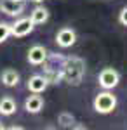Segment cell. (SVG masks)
I'll list each match as a JSON object with an SVG mask.
<instances>
[{
  "mask_svg": "<svg viewBox=\"0 0 127 130\" xmlns=\"http://www.w3.org/2000/svg\"><path fill=\"white\" fill-rule=\"evenodd\" d=\"M24 109L28 111L30 115H39L40 111L44 109V97L40 94H31L26 97L24 101Z\"/></svg>",
  "mask_w": 127,
  "mask_h": 130,
  "instance_id": "9c48e42d",
  "label": "cell"
},
{
  "mask_svg": "<svg viewBox=\"0 0 127 130\" xmlns=\"http://www.w3.org/2000/svg\"><path fill=\"white\" fill-rule=\"evenodd\" d=\"M47 56H49V50L45 49L44 45H33L28 49V56L26 59L31 66H42L45 61H47Z\"/></svg>",
  "mask_w": 127,
  "mask_h": 130,
  "instance_id": "52a82bcc",
  "label": "cell"
},
{
  "mask_svg": "<svg viewBox=\"0 0 127 130\" xmlns=\"http://www.w3.org/2000/svg\"><path fill=\"white\" fill-rule=\"evenodd\" d=\"M98 83L101 89L105 90H113L120 83V73L115 68H103L98 75Z\"/></svg>",
  "mask_w": 127,
  "mask_h": 130,
  "instance_id": "3957f363",
  "label": "cell"
},
{
  "mask_svg": "<svg viewBox=\"0 0 127 130\" xmlns=\"http://www.w3.org/2000/svg\"><path fill=\"white\" fill-rule=\"evenodd\" d=\"M44 66V76L47 78L49 85H58L63 82V76H61V68H54V66H49V64H42Z\"/></svg>",
  "mask_w": 127,
  "mask_h": 130,
  "instance_id": "4fadbf2b",
  "label": "cell"
},
{
  "mask_svg": "<svg viewBox=\"0 0 127 130\" xmlns=\"http://www.w3.org/2000/svg\"><path fill=\"white\" fill-rule=\"evenodd\" d=\"M75 123V116L70 113V111H61L58 116V125L63 128H71Z\"/></svg>",
  "mask_w": 127,
  "mask_h": 130,
  "instance_id": "5bb4252c",
  "label": "cell"
},
{
  "mask_svg": "<svg viewBox=\"0 0 127 130\" xmlns=\"http://www.w3.org/2000/svg\"><path fill=\"white\" fill-rule=\"evenodd\" d=\"M50 18V12L47 7H44V5H35L31 12H30V19L33 21V24L37 26V24H44V23H47Z\"/></svg>",
  "mask_w": 127,
  "mask_h": 130,
  "instance_id": "30bf717a",
  "label": "cell"
},
{
  "mask_svg": "<svg viewBox=\"0 0 127 130\" xmlns=\"http://www.w3.org/2000/svg\"><path fill=\"white\" fill-rule=\"evenodd\" d=\"M18 111V102L10 95H4L0 97V115L2 116H12Z\"/></svg>",
  "mask_w": 127,
  "mask_h": 130,
  "instance_id": "7c38bea8",
  "label": "cell"
},
{
  "mask_svg": "<svg viewBox=\"0 0 127 130\" xmlns=\"http://www.w3.org/2000/svg\"><path fill=\"white\" fill-rule=\"evenodd\" d=\"M92 108L99 115H110L117 108V95L111 90H101L92 101Z\"/></svg>",
  "mask_w": 127,
  "mask_h": 130,
  "instance_id": "7a4b0ae2",
  "label": "cell"
},
{
  "mask_svg": "<svg viewBox=\"0 0 127 130\" xmlns=\"http://www.w3.org/2000/svg\"><path fill=\"white\" fill-rule=\"evenodd\" d=\"M26 10V0H0V12L9 18H19Z\"/></svg>",
  "mask_w": 127,
  "mask_h": 130,
  "instance_id": "277c9868",
  "label": "cell"
},
{
  "mask_svg": "<svg viewBox=\"0 0 127 130\" xmlns=\"http://www.w3.org/2000/svg\"><path fill=\"white\" fill-rule=\"evenodd\" d=\"M26 87H28V90L31 94H44L47 90V87H49V82H47V78L44 75H31L28 78Z\"/></svg>",
  "mask_w": 127,
  "mask_h": 130,
  "instance_id": "ba28073f",
  "label": "cell"
},
{
  "mask_svg": "<svg viewBox=\"0 0 127 130\" xmlns=\"http://www.w3.org/2000/svg\"><path fill=\"white\" fill-rule=\"evenodd\" d=\"M35 30V24L30 18H18L10 24V37H16V38H23V37H28L30 33H33Z\"/></svg>",
  "mask_w": 127,
  "mask_h": 130,
  "instance_id": "5b68a950",
  "label": "cell"
},
{
  "mask_svg": "<svg viewBox=\"0 0 127 130\" xmlns=\"http://www.w3.org/2000/svg\"><path fill=\"white\" fill-rule=\"evenodd\" d=\"M33 2H37V4H40V2H44V0H33Z\"/></svg>",
  "mask_w": 127,
  "mask_h": 130,
  "instance_id": "ac0fdd59",
  "label": "cell"
},
{
  "mask_svg": "<svg viewBox=\"0 0 127 130\" xmlns=\"http://www.w3.org/2000/svg\"><path fill=\"white\" fill-rule=\"evenodd\" d=\"M0 82H2L4 87H9V89L10 87H18L19 85V73L16 70H12V68H5L0 75Z\"/></svg>",
  "mask_w": 127,
  "mask_h": 130,
  "instance_id": "8fae6325",
  "label": "cell"
},
{
  "mask_svg": "<svg viewBox=\"0 0 127 130\" xmlns=\"http://www.w3.org/2000/svg\"><path fill=\"white\" fill-rule=\"evenodd\" d=\"M10 37V23H0V43Z\"/></svg>",
  "mask_w": 127,
  "mask_h": 130,
  "instance_id": "9a60e30c",
  "label": "cell"
},
{
  "mask_svg": "<svg viewBox=\"0 0 127 130\" xmlns=\"http://www.w3.org/2000/svg\"><path fill=\"white\" fill-rule=\"evenodd\" d=\"M56 43H58V47L61 49H68L71 45H75V42H77V31L73 30V28H70V26H65V28H59L58 33H56Z\"/></svg>",
  "mask_w": 127,
  "mask_h": 130,
  "instance_id": "8992f818",
  "label": "cell"
},
{
  "mask_svg": "<svg viewBox=\"0 0 127 130\" xmlns=\"http://www.w3.org/2000/svg\"><path fill=\"white\" fill-rule=\"evenodd\" d=\"M85 75V61L78 56H65L61 62V76L68 85L77 87L82 83Z\"/></svg>",
  "mask_w": 127,
  "mask_h": 130,
  "instance_id": "6da1fadb",
  "label": "cell"
},
{
  "mask_svg": "<svg viewBox=\"0 0 127 130\" xmlns=\"http://www.w3.org/2000/svg\"><path fill=\"white\" fill-rule=\"evenodd\" d=\"M118 23L127 28V5H124V7L120 9V12H118Z\"/></svg>",
  "mask_w": 127,
  "mask_h": 130,
  "instance_id": "2e32d148",
  "label": "cell"
},
{
  "mask_svg": "<svg viewBox=\"0 0 127 130\" xmlns=\"http://www.w3.org/2000/svg\"><path fill=\"white\" fill-rule=\"evenodd\" d=\"M5 128V125H4V123H2V120H0V130H4Z\"/></svg>",
  "mask_w": 127,
  "mask_h": 130,
  "instance_id": "e0dca14e",
  "label": "cell"
}]
</instances>
